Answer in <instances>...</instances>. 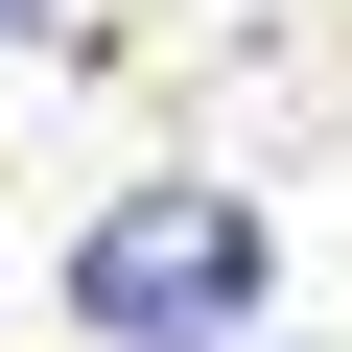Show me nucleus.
I'll return each instance as SVG.
<instances>
[{"label": "nucleus", "mask_w": 352, "mask_h": 352, "mask_svg": "<svg viewBox=\"0 0 352 352\" xmlns=\"http://www.w3.org/2000/svg\"><path fill=\"white\" fill-rule=\"evenodd\" d=\"M71 305H94V352H235L258 329V212L235 188H118Z\"/></svg>", "instance_id": "nucleus-1"}, {"label": "nucleus", "mask_w": 352, "mask_h": 352, "mask_svg": "<svg viewBox=\"0 0 352 352\" xmlns=\"http://www.w3.org/2000/svg\"><path fill=\"white\" fill-rule=\"evenodd\" d=\"M0 24H47V0H0Z\"/></svg>", "instance_id": "nucleus-2"}]
</instances>
